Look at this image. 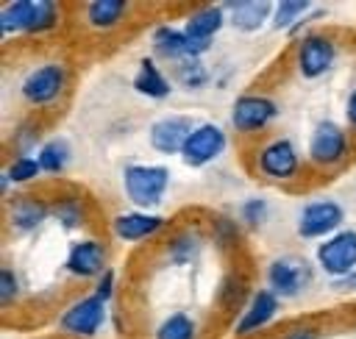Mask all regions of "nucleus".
Masks as SVG:
<instances>
[{"label": "nucleus", "instance_id": "1", "mask_svg": "<svg viewBox=\"0 0 356 339\" xmlns=\"http://www.w3.org/2000/svg\"><path fill=\"white\" fill-rule=\"evenodd\" d=\"M170 189V170L164 164H128L122 170V192L139 211L161 206Z\"/></svg>", "mask_w": 356, "mask_h": 339}, {"label": "nucleus", "instance_id": "2", "mask_svg": "<svg viewBox=\"0 0 356 339\" xmlns=\"http://www.w3.org/2000/svg\"><path fill=\"white\" fill-rule=\"evenodd\" d=\"M67 83H70V69L58 61H44L22 75L19 94L31 108H50L64 97Z\"/></svg>", "mask_w": 356, "mask_h": 339}, {"label": "nucleus", "instance_id": "3", "mask_svg": "<svg viewBox=\"0 0 356 339\" xmlns=\"http://www.w3.org/2000/svg\"><path fill=\"white\" fill-rule=\"evenodd\" d=\"M306 156L317 170H334L350 156V136L334 119H320L306 142Z\"/></svg>", "mask_w": 356, "mask_h": 339}, {"label": "nucleus", "instance_id": "4", "mask_svg": "<svg viewBox=\"0 0 356 339\" xmlns=\"http://www.w3.org/2000/svg\"><path fill=\"white\" fill-rule=\"evenodd\" d=\"M253 167L261 178L275 181V183H286V181H295L300 175V153H298L292 139L278 136V139L264 142L256 150Z\"/></svg>", "mask_w": 356, "mask_h": 339}, {"label": "nucleus", "instance_id": "5", "mask_svg": "<svg viewBox=\"0 0 356 339\" xmlns=\"http://www.w3.org/2000/svg\"><path fill=\"white\" fill-rule=\"evenodd\" d=\"M342 222H345L342 203L339 200L320 197V200L303 203V208L298 211V220H295V233L300 239H306V242H312V239H328L337 231H342Z\"/></svg>", "mask_w": 356, "mask_h": 339}, {"label": "nucleus", "instance_id": "6", "mask_svg": "<svg viewBox=\"0 0 356 339\" xmlns=\"http://www.w3.org/2000/svg\"><path fill=\"white\" fill-rule=\"evenodd\" d=\"M314 281V267L303 256H278L267 264V289L278 297H298Z\"/></svg>", "mask_w": 356, "mask_h": 339}, {"label": "nucleus", "instance_id": "7", "mask_svg": "<svg viewBox=\"0 0 356 339\" xmlns=\"http://www.w3.org/2000/svg\"><path fill=\"white\" fill-rule=\"evenodd\" d=\"M314 261L334 281H342L350 272H356V231L342 228L334 236L323 239L314 250Z\"/></svg>", "mask_w": 356, "mask_h": 339}, {"label": "nucleus", "instance_id": "8", "mask_svg": "<svg viewBox=\"0 0 356 339\" xmlns=\"http://www.w3.org/2000/svg\"><path fill=\"white\" fill-rule=\"evenodd\" d=\"M106 317H108L106 303H103L97 295H81L78 300H72V303L58 314V328H61L67 336L92 339V336L100 333Z\"/></svg>", "mask_w": 356, "mask_h": 339}, {"label": "nucleus", "instance_id": "9", "mask_svg": "<svg viewBox=\"0 0 356 339\" xmlns=\"http://www.w3.org/2000/svg\"><path fill=\"white\" fill-rule=\"evenodd\" d=\"M228 147V133L222 125L217 122H197L195 131L189 133L184 150H181V161L186 167H206L211 161H217Z\"/></svg>", "mask_w": 356, "mask_h": 339}, {"label": "nucleus", "instance_id": "10", "mask_svg": "<svg viewBox=\"0 0 356 339\" xmlns=\"http://www.w3.org/2000/svg\"><path fill=\"white\" fill-rule=\"evenodd\" d=\"M278 117V106L273 97L267 94H256V92H248V94H239L228 111V119H231V128L239 131V133H259L264 131L273 119Z\"/></svg>", "mask_w": 356, "mask_h": 339}, {"label": "nucleus", "instance_id": "11", "mask_svg": "<svg viewBox=\"0 0 356 339\" xmlns=\"http://www.w3.org/2000/svg\"><path fill=\"white\" fill-rule=\"evenodd\" d=\"M337 61V44L325 33H306L295 50V67L306 81L323 78Z\"/></svg>", "mask_w": 356, "mask_h": 339}, {"label": "nucleus", "instance_id": "12", "mask_svg": "<svg viewBox=\"0 0 356 339\" xmlns=\"http://www.w3.org/2000/svg\"><path fill=\"white\" fill-rule=\"evenodd\" d=\"M195 119L186 117V114H167V117H159L156 122H150V131H147V142L156 153L161 156H181L189 133L195 131Z\"/></svg>", "mask_w": 356, "mask_h": 339}, {"label": "nucleus", "instance_id": "13", "mask_svg": "<svg viewBox=\"0 0 356 339\" xmlns=\"http://www.w3.org/2000/svg\"><path fill=\"white\" fill-rule=\"evenodd\" d=\"M278 308H281V303H278L275 292H270L267 286L256 289L250 295V300L245 303V311L234 322V336H253L256 331L267 328L278 317Z\"/></svg>", "mask_w": 356, "mask_h": 339}, {"label": "nucleus", "instance_id": "14", "mask_svg": "<svg viewBox=\"0 0 356 339\" xmlns=\"http://www.w3.org/2000/svg\"><path fill=\"white\" fill-rule=\"evenodd\" d=\"M106 258H108V250L100 239H78L70 245L64 267L72 278H95L97 281L108 270Z\"/></svg>", "mask_w": 356, "mask_h": 339}, {"label": "nucleus", "instance_id": "15", "mask_svg": "<svg viewBox=\"0 0 356 339\" xmlns=\"http://www.w3.org/2000/svg\"><path fill=\"white\" fill-rule=\"evenodd\" d=\"M225 22H228L225 8L217 6V3H209V6L195 8V11L186 17V22H184V33L189 36V42H192V44L197 47V53L203 56V53L211 47L217 31H220Z\"/></svg>", "mask_w": 356, "mask_h": 339}, {"label": "nucleus", "instance_id": "16", "mask_svg": "<svg viewBox=\"0 0 356 339\" xmlns=\"http://www.w3.org/2000/svg\"><path fill=\"white\" fill-rule=\"evenodd\" d=\"M164 228V217L156 214V211H139V208H131V211H122L111 220V233L120 239V242H145L150 236H156L159 231Z\"/></svg>", "mask_w": 356, "mask_h": 339}, {"label": "nucleus", "instance_id": "17", "mask_svg": "<svg viewBox=\"0 0 356 339\" xmlns=\"http://www.w3.org/2000/svg\"><path fill=\"white\" fill-rule=\"evenodd\" d=\"M47 217H53V208H50L42 197H33V195L8 197L6 222H8L11 231H17V233H31V231H36Z\"/></svg>", "mask_w": 356, "mask_h": 339}, {"label": "nucleus", "instance_id": "18", "mask_svg": "<svg viewBox=\"0 0 356 339\" xmlns=\"http://www.w3.org/2000/svg\"><path fill=\"white\" fill-rule=\"evenodd\" d=\"M150 47L156 53V58L164 61H184V58H200L197 47L189 42V36L184 33V28H172V25H159L150 33Z\"/></svg>", "mask_w": 356, "mask_h": 339}, {"label": "nucleus", "instance_id": "19", "mask_svg": "<svg viewBox=\"0 0 356 339\" xmlns=\"http://www.w3.org/2000/svg\"><path fill=\"white\" fill-rule=\"evenodd\" d=\"M225 14H228V22L242 31V33H253L259 28H264L267 22H273V3H264V0H231V3H222Z\"/></svg>", "mask_w": 356, "mask_h": 339}, {"label": "nucleus", "instance_id": "20", "mask_svg": "<svg viewBox=\"0 0 356 339\" xmlns=\"http://www.w3.org/2000/svg\"><path fill=\"white\" fill-rule=\"evenodd\" d=\"M134 89H136L139 94L150 97V100H164V97L172 94V81H170V75H167L150 56H145V58L139 61V67H136Z\"/></svg>", "mask_w": 356, "mask_h": 339}, {"label": "nucleus", "instance_id": "21", "mask_svg": "<svg viewBox=\"0 0 356 339\" xmlns=\"http://www.w3.org/2000/svg\"><path fill=\"white\" fill-rule=\"evenodd\" d=\"M128 17V3L125 0H92L83 8V19L95 31H111Z\"/></svg>", "mask_w": 356, "mask_h": 339}, {"label": "nucleus", "instance_id": "22", "mask_svg": "<svg viewBox=\"0 0 356 339\" xmlns=\"http://www.w3.org/2000/svg\"><path fill=\"white\" fill-rule=\"evenodd\" d=\"M36 161H39V167H42L44 175H61L70 167V161H72V147L61 136L44 139L36 147Z\"/></svg>", "mask_w": 356, "mask_h": 339}, {"label": "nucleus", "instance_id": "23", "mask_svg": "<svg viewBox=\"0 0 356 339\" xmlns=\"http://www.w3.org/2000/svg\"><path fill=\"white\" fill-rule=\"evenodd\" d=\"M33 6H36V0H8L0 8V36L3 39L14 36V33L28 36V28L33 19Z\"/></svg>", "mask_w": 356, "mask_h": 339}, {"label": "nucleus", "instance_id": "24", "mask_svg": "<svg viewBox=\"0 0 356 339\" xmlns=\"http://www.w3.org/2000/svg\"><path fill=\"white\" fill-rule=\"evenodd\" d=\"M153 339H197V322L186 311H170L156 325Z\"/></svg>", "mask_w": 356, "mask_h": 339}, {"label": "nucleus", "instance_id": "25", "mask_svg": "<svg viewBox=\"0 0 356 339\" xmlns=\"http://www.w3.org/2000/svg\"><path fill=\"white\" fill-rule=\"evenodd\" d=\"M53 220L64 228V231H75L86 222V203L78 195H64L53 203Z\"/></svg>", "mask_w": 356, "mask_h": 339}, {"label": "nucleus", "instance_id": "26", "mask_svg": "<svg viewBox=\"0 0 356 339\" xmlns=\"http://www.w3.org/2000/svg\"><path fill=\"white\" fill-rule=\"evenodd\" d=\"M197 256H200V239L192 231H181L167 242V261H172L178 267L197 261Z\"/></svg>", "mask_w": 356, "mask_h": 339}, {"label": "nucleus", "instance_id": "27", "mask_svg": "<svg viewBox=\"0 0 356 339\" xmlns=\"http://www.w3.org/2000/svg\"><path fill=\"white\" fill-rule=\"evenodd\" d=\"M172 78L184 89H203L211 75H209V67L200 58H184V61L172 64Z\"/></svg>", "mask_w": 356, "mask_h": 339}, {"label": "nucleus", "instance_id": "28", "mask_svg": "<svg viewBox=\"0 0 356 339\" xmlns=\"http://www.w3.org/2000/svg\"><path fill=\"white\" fill-rule=\"evenodd\" d=\"M312 8V3L309 0H281V3H275V8H273V28L275 31H292L300 19H303V14Z\"/></svg>", "mask_w": 356, "mask_h": 339}, {"label": "nucleus", "instance_id": "29", "mask_svg": "<svg viewBox=\"0 0 356 339\" xmlns=\"http://www.w3.org/2000/svg\"><path fill=\"white\" fill-rule=\"evenodd\" d=\"M3 172L8 175L11 183H31V181H36L42 175V167H39L36 156H14L11 164Z\"/></svg>", "mask_w": 356, "mask_h": 339}, {"label": "nucleus", "instance_id": "30", "mask_svg": "<svg viewBox=\"0 0 356 339\" xmlns=\"http://www.w3.org/2000/svg\"><path fill=\"white\" fill-rule=\"evenodd\" d=\"M270 217V203L264 197H248L239 206V220L245 222V228H259L261 222H267Z\"/></svg>", "mask_w": 356, "mask_h": 339}, {"label": "nucleus", "instance_id": "31", "mask_svg": "<svg viewBox=\"0 0 356 339\" xmlns=\"http://www.w3.org/2000/svg\"><path fill=\"white\" fill-rule=\"evenodd\" d=\"M211 239L222 250H231V247L239 245V225L231 217H214V222H211Z\"/></svg>", "mask_w": 356, "mask_h": 339}, {"label": "nucleus", "instance_id": "32", "mask_svg": "<svg viewBox=\"0 0 356 339\" xmlns=\"http://www.w3.org/2000/svg\"><path fill=\"white\" fill-rule=\"evenodd\" d=\"M17 295H19V281H17V275H14L11 267H3V270H0V306L8 308V306L17 300Z\"/></svg>", "mask_w": 356, "mask_h": 339}, {"label": "nucleus", "instance_id": "33", "mask_svg": "<svg viewBox=\"0 0 356 339\" xmlns=\"http://www.w3.org/2000/svg\"><path fill=\"white\" fill-rule=\"evenodd\" d=\"M114 292H117V272L108 267L97 281H95V289H92V295H97L103 303H108L111 297H114Z\"/></svg>", "mask_w": 356, "mask_h": 339}, {"label": "nucleus", "instance_id": "34", "mask_svg": "<svg viewBox=\"0 0 356 339\" xmlns=\"http://www.w3.org/2000/svg\"><path fill=\"white\" fill-rule=\"evenodd\" d=\"M345 119H348V128L350 131H356V89L348 94V100H345Z\"/></svg>", "mask_w": 356, "mask_h": 339}, {"label": "nucleus", "instance_id": "35", "mask_svg": "<svg viewBox=\"0 0 356 339\" xmlns=\"http://www.w3.org/2000/svg\"><path fill=\"white\" fill-rule=\"evenodd\" d=\"M334 289H339V292H348V295H356V272H350L348 278L337 281V283H334Z\"/></svg>", "mask_w": 356, "mask_h": 339}, {"label": "nucleus", "instance_id": "36", "mask_svg": "<svg viewBox=\"0 0 356 339\" xmlns=\"http://www.w3.org/2000/svg\"><path fill=\"white\" fill-rule=\"evenodd\" d=\"M284 339H317V331H312V328H295Z\"/></svg>", "mask_w": 356, "mask_h": 339}]
</instances>
